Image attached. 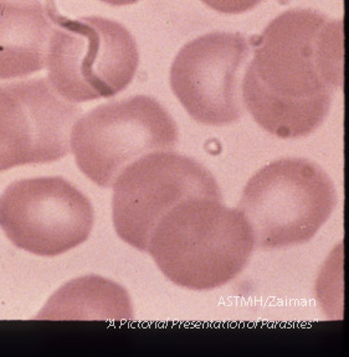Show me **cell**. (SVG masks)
Wrapping results in <instances>:
<instances>
[{
	"instance_id": "obj_1",
	"label": "cell",
	"mask_w": 349,
	"mask_h": 357,
	"mask_svg": "<svg viewBox=\"0 0 349 357\" xmlns=\"http://www.w3.org/2000/svg\"><path fill=\"white\" fill-rule=\"evenodd\" d=\"M242 84L255 122L282 139L313 133L343 87V22L318 11H285L253 41Z\"/></svg>"
},
{
	"instance_id": "obj_2",
	"label": "cell",
	"mask_w": 349,
	"mask_h": 357,
	"mask_svg": "<svg viewBox=\"0 0 349 357\" xmlns=\"http://www.w3.org/2000/svg\"><path fill=\"white\" fill-rule=\"evenodd\" d=\"M253 232L239 210L209 197L178 204L158 222L148 251L174 284L211 290L237 278L253 255Z\"/></svg>"
},
{
	"instance_id": "obj_3",
	"label": "cell",
	"mask_w": 349,
	"mask_h": 357,
	"mask_svg": "<svg viewBox=\"0 0 349 357\" xmlns=\"http://www.w3.org/2000/svg\"><path fill=\"white\" fill-rule=\"evenodd\" d=\"M52 29L46 54L49 84L71 103L111 98L135 77L140 52L122 24L106 17L68 19L46 0Z\"/></svg>"
},
{
	"instance_id": "obj_4",
	"label": "cell",
	"mask_w": 349,
	"mask_h": 357,
	"mask_svg": "<svg viewBox=\"0 0 349 357\" xmlns=\"http://www.w3.org/2000/svg\"><path fill=\"white\" fill-rule=\"evenodd\" d=\"M336 205L332 178L320 165L286 158L248 180L237 210L248 220L255 247L277 250L312 240Z\"/></svg>"
},
{
	"instance_id": "obj_5",
	"label": "cell",
	"mask_w": 349,
	"mask_h": 357,
	"mask_svg": "<svg viewBox=\"0 0 349 357\" xmlns=\"http://www.w3.org/2000/svg\"><path fill=\"white\" fill-rule=\"evenodd\" d=\"M179 132L173 117L149 96L112 100L73 124L70 148L80 170L102 188L142 156L174 151Z\"/></svg>"
},
{
	"instance_id": "obj_6",
	"label": "cell",
	"mask_w": 349,
	"mask_h": 357,
	"mask_svg": "<svg viewBox=\"0 0 349 357\" xmlns=\"http://www.w3.org/2000/svg\"><path fill=\"white\" fill-rule=\"evenodd\" d=\"M209 197L221 201L213 174L192 158L156 151L130 164L113 184V225L119 237L138 251L158 222L183 201Z\"/></svg>"
},
{
	"instance_id": "obj_7",
	"label": "cell",
	"mask_w": 349,
	"mask_h": 357,
	"mask_svg": "<svg viewBox=\"0 0 349 357\" xmlns=\"http://www.w3.org/2000/svg\"><path fill=\"white\" fill-rule=\"evenodd\" d=\"M95 212L87 196L60 176L17 180L0 196V227L13 245L41 257L89 238Z\"/></svg>"
},
{
	"instance_id": "obj_8",
	"label": "cell",
	"mask_w": 349,
	"mask_h": 357,
	"mask_svg": "<svg viewBox=\"0 0 349 357\" xmlns=\"http://www.w3.org/2000/svg\"><path fill=\"white\" fill-rule=\"evenodd\" d=\"M248 55L242 33H205L181 47L170 68V87L193 119L221 127L242 117L240 79Z\"/></svg>"
},
{
	"instance_id": "obj_9",
	"label": "cell",
	"mask_w": 349,
	"mask_h": 357,
	"mask_svg": "<svg viewBox=\"0 0 349 357\" xmlns=\"http://www.w3.org/2000/svg\"><path fill=\"white\" fill-rule=\"evenodd\" d=\"M80 114L44 78L0 84V172L68 155Z\"/></svg>"
},
{
	"instance_id": "obj_10",
	"label": "cell",
	"mask_w": 349,
	"mask_h": 357,
	"mask_svg": "<svg viewBox=\"0 0 349 357\" xmlns=\"http://www.w3.org/2000/svg\"><path fill=\"white\" fill-rule=\"evenodd\" d=\"M51 29L49 9L40 0H0V79L41 71Z\"/></svg>"
},
{
	"instance_id": "obj_11",
	"label": "cell",
	"mask_w": 349,
	"mask_h": 357,
	"mask_svg": "<svg viewBox=\"0 0 349 357\" xmlns=\"http://www.w3.org/2000/svg\"><path fill=\"white\" fill-rule=\"evenodd\" d=\"M130 296L124 287L98 275L75 279L57 290L38 319L130 320Z\"/></svg>"
},
{
	"instance_id": "obj_12",
	"label": "cell",
	"mask_w": 349,
	"mask_h": 357,
	"mask_svg": "<svg viewBox=\"0 0 349 357\" xmlns=\"http://www.w3.org/2000/svg\"><path fill=\"white\" fill-rule=\"evenodd\" d=\"M205 6L223 14H242L259 6L262 0H202Z\"/></svg>"
},
{
	"instance_id": "obj_13",
	"label": "cell",
	"mask_w": 349,
	"mask_h": 357,
	"mask_svg": "<svg viewBox=\"0 0 349 357\" xmlns=\"http://www.w3.org/2000/svg\"><path fill=\"white\" fill-rule=\"evenodd\" d=\"M102 3H106L108 6H124L135 4L138 0H100Z\"/></svg>"
}]
</instances>
